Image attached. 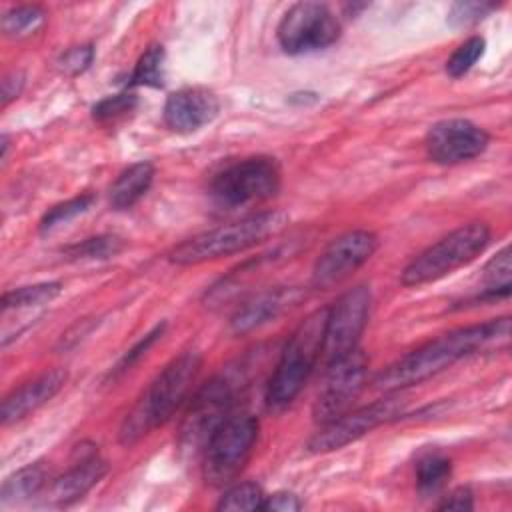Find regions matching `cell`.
Returning a JSON list of instances; mask_svg holds the SVG:
<instances>
[{"label":"cell","instance_id":"1","mask_svg":"<svg viewBox=\"0 0 512 512\" xmlns=\"http://www.w3.org/2000/svg\"><path fill=\"white\" fill-rule=\"evenodd\" d=\"M508 334L510 318L506 316L450 330L392 362L374 378V384L384 392H400L440 374L454 362L476 354L478 350L492 344L498 346V342L506 344Z\"/></svg>","mask_w":512,"mask_h":512},{"label":"cell","instance_id":"2","mask_svg":"<svg viewBox=\"0 0 512 512\" xmlns=\"http://www.w3.org/2000/svg\"><path fill=\"white\" fill-rule=\"evenodd\" d=\"M200 368L202 358L198 352L188 350L172 358L126 414L118 432L120 442L132 446L150 430L166 424L192 394Z\"/></svg>","mask_w":512,"mask_h":512},{"label":"cell","instance_id":"3","mask_svg":"<svg viewBox=\"0 0 512 512\" xmlns=\"http://www.w3.org/2000/svg\"><path fill=\"white\" fill-rule=\"evenodd\" d=\"M288 224V214L282 210H262L248 214L236 222L216 226L212 230L200 232L178 246L168 254V260L178 266H196L222 256L244 252L278 232Z\"/></svg>","mask_w":512,"mask_h":512},{"label":"cell","instance_id":"4","mask_svg":"<svg viewBox=\"0 0 512 512\" xmlns=\"http://www.w3.org/2000/svg\"><path fill=\"white\" fill-rule=\"evenodd\" d=\"M246 368L240 362L222 370L192 396L178 430V448L182 454H202L214 430L234 412L236 398L246 386Z\"/></svg>","mask_w":512,"mask_h":512},{"label":"cell","instance_id":"5","mask_svg":"<svg viewBox=\"0 0 512 512\" xmlns=\"http://www.w3.org/2000/svg\"><path fill=\"white\" fill-rule=\"evenodd\" d=\"M328 308H318L308 314L286 340L278 364L268 382L266 402L270 408L280 410L288 406L304 388L324 348Z\"/></svg>","mask_w":512,"mask_h":512},{"label":"cell","instance_id":"6","mask_svg":"<svg viewBox=\"0 0 512 512\" xmlns=\"http://www.w3.org/2000/svg\"><path fill=\"white\" fill-rule=\"evenodd\" d=\"M490 236V226L486 222L476 220L462 224L414 256L402 270L400 282L404 286H422L452 274L480 256L486 250Z\"/></svg>","mask_w":512,"mask_h":512},{"label":"cell","instance_id":"7","mask_svg":"<svg viewBox=\"0 0 512 512\" xmlns=\"http://www.w3.org/2000/svg\"><path fill=\"white\" fill-rule=\"evenodd\" d=\"M258 430V418L250 412H232L214 430L202 450V474L210 486H226L244 470Z\"/></svg>","mask_w":512,"mask_h":512},{"label":"cell","instance_id":"8","mask_svg":"<svg viewBox=\"0 0 512 512\" xmlns=\"http://www.w3.org/2000/svg\"><path fill=\"white\" fill-rule=\"evenodd\" d=\"M282 172L270 156H250L220 170L210 182V196L228 208L264 202L280 190Z\"/></svg>","mask_w":512,"mask_h":512},{"label":"cell","instance_id":"9","mask_svg":"<svg viewBox=\"0 0 512 512\" xmlns=\"http://www.w3.org/2000/svg\"><path fill=\"white\" fill-rule=\"evenodd\" d=\"M404 400L396 392H388L386 398H380L368 406L348 410L342 416L322 424L318 432L308 440L306 448L312 454H324L340 450L374 428L396 420L404 410Z\"/></svg>","mask_w":512,"mask_h":512},{"label":"cell","instance_id":"10","mask_svg":"<svg viewBox=\"0 0 512 512\" xmlns=\"http://www.w3.org/2000/svg\"><path fill=\"white\" fill-rule=\"evenodd\" d=\"M276 38L286 54H308L334 44L340 38V22L326 4L298 2L284 12Z\"/></svg>","mask_w":512,"mask_h":512},{"label":"cell","instance_id":"11","mask_svg":"<svg viewBox=\"0 0 512 512\" xmlns=\"http://www.w3.org/2000/svg\"><path fill=\"white\" fill-rule=\"evenodd\" d=\"M376 248L378 236L370 230H348L336 236L312 266V288L330 290L340 286L372 258Z\"/></svg>","mask_w":512,"mask_h":512},{"label":"cell","instance_id":"12","mask_svg":"<svg viewBox=\"0 0 512 512\" xmlns=\"http://www.w3.org/2000/svg\"><path fill=\"white\" fill-rule=\"evenodd\" d=\"M372 294L368 286H356L346 290L326 314L324 348L326 362H334L358 348V340L368 324Z\"/></svg>","mask_w":512,"mask_h":512},{"label":"cell","instance_id":"13","mask_svg":"<svg viewBox=\"0 0 512 512\" xmlns=\"http://www.w3.org/2000/svg\"><path fill=\"white\" fill-rule=\"evenodd\" d=\"M368 378V358L356 348L328 364L326 380L314 402V420L326 424L352 408Z\"/></svg>","mask_w":512,"mask_h":512},{"label":"cell","instance_id":"14","mask_svg":"<svg viewBox=\"0 0 512 512\" xmlns=\"http://www.w3.org/2000/svg\"><path fill=\"white\" fill-rule=\"evenodd\" d=\"M488 144L490 134L466 118L440 120L428 128L424 138L428 158L442 166L468 162L480 156Z\"/></svg>","mask_w":512,"mask_h":512},{"label":"cell","instance_id":"15","mask_svg":"<svg viewBox=\"0 0 512 512\" xmlns=\"http://www.w3.org/2000/svg\"><path fill=\"white\" fill-rule=\"evenodd\" d=\"M220 112L218 96L202 86L180 88L164 102V124L176 134H192L210 124Z\"/></svg>","mask_w":512,"mask_h":512},{"label":"cell","instance_id":"16","mask_svg":"<svg viewBox=\"0 0 512 512\" xmlns=\"http://www.w3.org/2000/svg\"><path fill=\"white\" fill-rule=\"evenodd\" d=\"M78 458L74 464L54 480L50 486V502L56 506H68L76 500H80L86 492H90L106 474L108 466L100 458L98 448L94 444H80L76 446Z\"/></svg>","mask_w":512,"mask_h":512},{"label":"cell","instance_id":"17","mask_svg":"<svg viewBox=\"0 0 512 512\" xmlns=\"http://www.w3.org/2000/svg\"><path fill=\"white\" fill-rule=\"evenodd\" d=\"M66 380H68V372L64 368H52L36 376L34 380L22 384L14 392H10L2 400V408H0L2 426L16 424L24 420L28 414L42 408L64 388Z\"/></svg>","mask_w":512,"mask_h":512},{"label":"cell","instance_id":"18","mask_svg":"<svg viewBox=\"0 0 512 512\" xmlns=\"http://www.w3.org/2000/svg\"><path fill=\"white\" fill-rule=\"evenodd\" d=\"M300 292L296 288H270L260 294H254L234 312L230 320V328L234 334H248L270 320L278 318L286 308L300 300Z\"/></svg>","mask_w":512,"mask_h":512},{"label":"cell","instance_id":"19","mask_svg":"<svg viewBox=\"0 0 512 512\" xmlns=\"http://www.w3.org/2000/svg\"><path fill=\"white\" fill-rule=\"evenodd\" d=\"M154 180V166L146 160L124 168L110 186V206L114 210L132 208L150 188Z\"/></svg>","mask_w":512,"mask_h":512},{"label":"cell","instance_id":"20","mask_svg":"<svg viewBox=\"0 0 512 512\" xmlns=\"http://www.w3.org/2000/svg\"><path fill=\"white\" fill-rule=\"evenodd\" d=\"M46 484V468L42 462L26 464L4 478L0 488V502L2 506L20 504L36 496Z\"/></svg>","mask_w":512,"mask_h":512},{"label":"cell","instance_id":"21","mask_svg":"<svg viewBox=\"0 0 512 512\" xmlns=\"http://www.w3.org/2000/svg\"><path fill=\"white\" fill-rule=\"evenodd\" d=\"M510 248L504 246L484 268L482 294L474 296L472 302H486L510 296Z\"/></svg>","mask_w":512,"mask_h":512},{"label":"cell","instance_id":"22","mask_svg":"<svg viewBox=\"0 0 512 512\" xmlns=\"http://www.w3.org/2000/svg\"><path fill=\"white\" fill-rule=\"evenodd\" d=\"M164 78H166L164 46L162 44H152L140 54V58H138V62H136V66H134V70H132V74L126 82V88L128 86L130 88H134V86L160 88L164 84Z\"/></svg>","mask_w":512,"mask_h":512},{"label":"cell","instance_id":"23","mask_svg":"<svg viewBox=\"0 0 512 512\" xmlns=\"http://www.w3.org/2000/svg\"><path fill=\"white\" fill-rule=\"evenodd\" d=\"M124 250V240L114 234H100L92 238H84L76 244L62 248L66 260L80 262V260H108L118 256Z\"/></svg>","mask_w":512,"mask_h":512},{"label":"cell","instance_id":"24","mask_svg":"<svg viewBox=\"0 0 512 512\" xmlns=\"http://www.w3.org/2000/svg\"><path fill=\"white\" fill-rule=\"evenodd\" d=\"M452 462L440 452H428L416 462V486L422 496L436 494L448 482Z\"/></svg>","mask_w":512,"mask_h":512},{"label":"cell","instance_id":"25","mask_svg":"<svg viewBox=\"0 0 512 512\" xmlns=\"http://www.w3.org/2000/svg\"><path fill=\"white\" fill-rule=\"evenodd\" d=\"M62 292L60 282H40L30 286H20L2 294V310H20L52 302Z\"/></svg>","mask_w":512,"mask_h":512},{"label":"cell","instance_id":"26","mask_svg":"<svg viewBox=\"0 0 512 512\" xmlns=\"http://www.w3.org/2000/svg\"><path fill=\"white\" fill-rule=\"evenodd\" d=\"M46 20V12L38 4H24L10 8L2 16V32L8 38H24L34 34Z\"/></svg>","mask_w":512,"mask_h":512},{"label":"cell","instance_id":"27","mask_svg":"<svg viewBox=\"0 0 512 512\" xmlns=\"http://www.w3.org/2000/svg\"><path fill=\"white\" fill-rule=\"evenodd\" d=\"M94 194L86 192V194H80V196H74L66 202H60L56 206H52L40 220L38 228H40V234H50L52 230H56L58 226L70 222L72 218L84 214L90 210V206L94 204Z\"/></svg>","mask_w":512,"mask_h":512},{"label":"cell","instance_id":"28","mask_svg":"<svg viewBox=\"0 0 512 512\" xmlns=\"http://www.w3.org/2000/svg\"><path fill=\"white\" fill-rule=\"evenodd\" d=\"M266 494L256 482H240L230 486L216 504V510H262Z\"/></svg>","mask_w":512,"mask_h":512},{"label":"cell","instance_id":"29","mask_svg":"<svg viewBox=\"0 0 512 512\" xmlns=\"http://www.w3.org/2000/svg\"><path fill=\"white\" fill-rule=\"evenodd\" d=\"M486 48V40L482 36H470L464 40L446 60V74L450 78H460L482 58Z\"/></svg>","mask_w":512,"mask_h":512},{"label":"cell","instance_id":"30","mask_svg":"<svg viewBox=\"0 0 512 512\" xmlns=\"http://www.w3.org/2000/svg\"><path fill=\"white\" fill-rule=\"evenodd\" d=\"M136 104H138V96L132 90L126 88L124 92H118V94H112V96H106V98L98 100L92 106V118L100 124L116 122V120L124 118L126 114L134 112Z\"/></svg>","mask_w":512,"mask_h":512},{"label":"cell","instance_id":"31","mask_svg":"<svg viewBox=\"0 0 512 512\" xmlns=\"http://www.w3.org/2000/svg\"><path fill=\"white\" fill-rule=\"evenodd\" d=\"M164 330H166V322H160V324H156L150 332H146L130 350H126V354H124V356L118 360V364L112 368L110 376L116 378V376L128 372V370L152 348V344H154L158 338H162Z\"/></svg>","mask_w":512,"mask_h":512},{"label":"cell","instance_id":"32","mask_svg":"<svg viewBox=\"0 0 512 512\" xmlns=\"http://www.w3.org/2000/svg\"><path fill=\"white\" fill-rule=\"evenodd\" d=\"M492 10H496V6L488 2H456L448 12V24L454 28H466L484 20Z\"/></svg>","mask_w":512,"mask_h":512},{"label":"cell","instance_id":"33","mask_svg":"<svg viewBox=\"0 0 512 512\" xmlns=\"http://www.w3.org/2000/svg\"><path fill=\"white\" fill-rule=\"evenodd\" d=\"M92 60H94V46L92 44H82V46L68 48L60 56L58 66L62 68V72H66L70 76H78L92 64Z\"/></svg>","mask_w":512,"mask_h":512},{"label":"cell","instance_id":"34","mask_svg":"<svg viewBox=\"0 0 512 512\" xmlns=\"http://www.w3.org/2000/svg\"><path fill=\"white\" fill-rule=\"evenodd\" d=\"M302 508V500L294 492H274L264 498L262 510L266 512H296Z\"/></svg>","mask_w":512,"mask_h":512},{"label":"cell","instance_id":"35","mask_svg":"<svg viewBox=\"0 0 512 512\" xmlns=\"http://www.w3.org/2000/svg\"><path fill=\"white\" fill-rule=\"evenodd\" d=\"M440 510H456V512H466L474 508V494L470 488L460 486L456 490H452L448 496H444V500L438 506Z\"/></svg>","mask_w":512,"mask_h":512},{"label":"cell","instance_id":"36","mask_svg":"<svg viewBox=\"0 0 512 512\" xmlns=\"http://www.w3.org/2000/svg\"><path fill=\"white\" fill-rule=\"evenodd\" d=\"M22 88H24V74L22 72L12 70V72L4 74V78H2V106H8L14 98H18Z\"/></svg>","mask_w":512,"mask_h":512},{"label":"cell","instance_id":"37","mask_svg":"<svg viewBox=\"0 0 512 512\" xmlns=\"http://www.w3.org/2000/svg\"><path fill=\"white\" fill-rule=\"evenodd\" d=\"M6 152H8V136L2 134V160H6Z\"/></svg>","mask_w":512,"mask_h":512}]
</instances>
